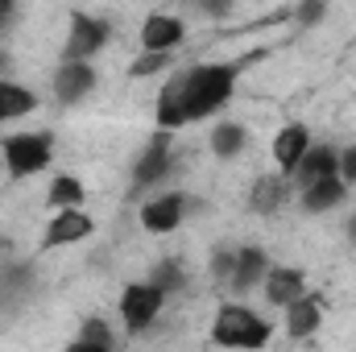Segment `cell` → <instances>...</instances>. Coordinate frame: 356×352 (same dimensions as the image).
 Segmentation results:
<instances>
[{
    "mask_svg": "<svg viewBox=\"0 0 356 352\" xmlns=\"http://www.w3.org/2000/svg\"><path fill=\"white\" fill-rule=\"evenodd\" d=\"M170 137L175 133H154V141L145 145V154L137 158V166H133V186H149V182H158V178L170 175V166H175V150H170Z\"/></svg>",
    "mask_w": 356,
    "mask_h": 352,
    "instance_id": "obj_7",
    "label": "cell"
},
{
    "mask_svg": "<svg viewBox=\"0 0 356 352\" xmlns=\"http://www.w3.org/2000/svg\"><path fill=\"white\" fill-rule=\"evenodd\" d=\"M162 67H170V54H137L133 67H129V75L133 79H145V75H158Z\"/></svg>",
    "mask_w": 356,
    "mask_h": 352,
    "instance_id": "obj_23",
    "label": "cell"
},
{
    "mask_svg": "<svg viewBox=\"0 0 356 352\" xmlns=\"http://www.w3.org/2000/svg\"><path fill=\"white\" fill-rule=\"evenodd\" d=\"M344 195H348V186H344L340 178L315 182V186H307V191H302V211H307V216H323V211H332Z\"/></svg>",
    "mask_w": 356,
    "mask_h": 352,
    "instance_id": "obj_19",
    "label": "cell"
},
{
    "mask_svg": "<svg viewBox=\"0 0 356 352\" xmlns=\"http://www.w3.org/2000/svg\"><path fill=\"white\" fill-rule=\"evenodd\" d=\"M67 352H112V349H104V344H88V340H75Z\"/></svg>",
    "mask_w": 356,
    "mask_h": 352,
    "instance_id": "obj_28",
    "label": "cell"
},
{
    "mask_svg": "<svg viewBox=\"0 0 356 352\" xmlns=\"http://www.w3.org/2000/svg\"><path fill=\"white\" fill-rule=\"evenodd\" d=\"M232 265H236V249H216L211 253V278L216 282H228L232 278Z\"/></svg>",
    "mask_w": 356,
    "mask_h": 352,
    "instance_id": "obj_26",
    "label": "cell"
},
{
    "mask_svg": "<svg viewBox=\"0 0 356 352\" xmlns=\"http://www.w3.org/2000/svg\"><path fill=\"white\" fill-rule=\"evenodd\" d=\"M182 216H186V195L166 191V195H158L141 207V228L145 232H175L182 224Z\"/></svg>",
    "mask_w": 356,
    "mask_h": 352,
    "instance_id": "obj_8",
    "label": "cell"
},
{
    "mask_svg": "<svg viewBox=\"0 0 356 352\" xmlns=\"http://www.w3.org/2000/svg\"><path fill=\"white\" fill-rule=\"evenodd\" d=\"M182 38H186L182 17L149 13V17L141 21V54H170L175 46H182Z\"/></svg>",
    "mask_w": 356,
    "mask_h": 352,
    "instance_id": "obj_6",
    "label": "cell"
},
{
    "mask_svg": "<svg viewBox=\"0 0 356 352\" xmlns=\"http://www.w3.org/2000/svg\"><path fill=\"white\" fill-rule=\"evenodd\" d=\"M162 307H166V294H162L158 286H149V282H133V286H124V294H120V319H124V328H129L133 336L149 332L154 319L162 315Z\"/></svg>",
    "mask_w": 356,
    "mask_h": 352,
    "instance_id": "obj_4",
    "label": "cell"
},
{
    "mask_svg": "<svg viewBox=\"0 0 356 352\" xmlns=\"http://www.w3.org/2000/svg\"><path fill=\"white\" fill-rule=\"evenodd\" d=\"M88 199V191H83V182L71 175H58L50 182V191H46V203L50 207H58V211H79V203Z\"/></svg>",
    "mask_w": 356,
    "mask_h": 352,
    "instance_id": "obj_20",
    "label": "cell"
},
{
    "mask_svg": "<svg viewBox=\"0 0 356 352\" xmlns=\"http://www.w3.org/2000/svg\"><path fill=\"white\" fill-rule=\"evenodd\" d=\"M307 150H311V129H307V125H286V129H277V137H273V162H277L282 175H294L298 162L307 158Z\"/></svg>",
    "mask_w": 356,
    "mask_h": 352,
    "instance_id": "obj_9",
    "label": "cell"
},
{
    "mask_svg": "<svg viewBox=\"0 0 356 352\" xmlns=\"http://www.w3.org/2000/svg\"><path fill=\"white\" fill-rule=\"evenodd\" d=\"M79 340L112 349V332H108V323H104V319H83V328H79Z\"/></svg>",
    "mask_w": 356,
    "mask_h": 352,
    "instance_id": "obj_25",
    "label": "cell"
},
{
    "mask_svg": "<svg viewBox=\"0 0 356 352\" xmlns=\"http://www.w3.org/2000/svg\"><path fill=\"white\" fill-rule=\"evenodd\" d=\"M261 286H266V298L273 307H282V311L307 294V278H302V269H294V265H269V273H266Z\"/></svg>",
    "mask_w": 356,
    "mask_h": 352,
    "instance_id": "obj_10",
    "label": "cell"
},
{
    "mask_svg": "<svg viewBox=\"0 0 356 352\" xmlns=\"http://www.w3.org/2000/svg\"><path fill=\"white\" fill-rule=\"evenodd\" d=\"M266 273H269V257L257 245H245V249H236V265H232L228 290L232 294H249L257 282H266Z\"/></svg>",
    "mask_w": 356,
    "mask_h": 352,
    "instance_id": "obj_14",
    "label": "cell"
},
{
    "mask_svg": "<svg viewBox=\"0 0 356 352\" xmlns=\"http://www.w3.org/2000/svg\"><path fill=\"white\" fill-rule=\"evenodd\" d=\"M211 336H216V344H224V349L257 352V349H266V344H269L273 328H269L257 311H249L245 303H224V307L216 311Z\"/></svg>",
    "mask_w": 356,
    "mask_h": 352,
    "instance_id": "obj_2",
    "label": "cell"
},
{
    "mask_svg": "<svg viewBox=\"0 0 356 352\" xmlns=\"http://www.w3.org/2000/svg\"><path fill=\"white\" fill-rule=\"evenodd\" d=\"M54 158V137L50 133H13L4 137V166L13 178H29L46 170Z\"/></svg>",
    "mask_w": 356,
    "mask_h": 352,
    "instance_id": "obj_3",
    "label": "cell"
},
{
    "mask_svg": "<svg viewBox=\"0 0 356 352\" xmlns=\"http://www.w3.org/2000/svg\"><path fill=\"white\" fill-rule=\"evenodd\" d=\"M236 63H207V67H191L178 75L182 83V108H186V125L191 120H203L211 112H220L232 91H236Z\"/></svg>",
    "mask_w": 356,
    "mask_h": 352,
    "instance_id": "obj_1",
    "label": "cell"
},
{
    "mask_svg": "<svg viewBox=\"0 0 356 352\" xmlns=\"http://www.w3.org/2000/svg\"><path fill=\"white\" fill-rule=\"evenodd\" d=\"M149 286H158L166 298L170 294H178L182 286H186V273H182V262H175V257H166V262L154 265V273H149Z\"/></svg>",
    "mask_w": 356,
    "mask_h": 352,
    "instance_id": "obj_22",
    "label": "cell"
},
{
    "mask_svg": "<svg viewBox=\"0 0 356 352\" xmlns=\"http://www.w3.org/2000/svg\"><path fill=\"white\" fill-rule=\"evenodd\" d=\"M91 216L83 211H58L50 224H46V237H42V249H63V245H79L91 237Z\"/></svg>",
    "mask_w": 356,
    "mask_h": 352,
    "instance_id": "obj_12",
    "label": "cell"
},
{
    "mask_svg": "<svg viewBox=\"0 0 356 352\" xmlns=\"http://www.w3.org/2000/svg\"><path fill=\"white\" fill-rule=\"evenodd\" d=\"M340 182H344V186L356 182V145H348V150L340 154Z\"/></svg>",
    "mask_w": 356,
    "mask_h": 352,
    "instance_id": "obj_27",
    "label": "cell"
},
{
    "mask_svg": "<svg viewBox=\"0 0 356 352\" xmlns=\"http://www.w3.org/2000/svg\"><path fill=\"white\" fill-rule=\"evenodd\" d=\"M38 108V95L25 88V83H13V79H0V125L4 120H21Z\"/></svg>",
    "mask_w": 356,
    "mask_h": 352,
    "instance_id": "obj_18",
    "label": "cell"
},
{
    "mask_svg": "<svg viewBox=\"0 0 356 352\" xmlns=\"http://www.w3.org/2000/svg\"><path fill=\"white\" fill-rule=\"evenodd\" d=\"M4 21H13V4H8V0H0V25H4Z\"/></svg>",
    "mask_w": 356,
    "mask_h": 352,
    "instance_id": "obj_29",
    "label": "cell"
},
{
    "mask_svg": "<svg viewBox=\"0 0 356 352\" xmlns=\"http://www.w3.org/2000/svg\"><path fill=\"white\" fill-rule=\"evenodd\" d=\"M91 88H95L91 63H63L54 71V95H58V104H79V99L91 95Z\"/></svg>",
    "mask_w": 356,
    "mask_h": 352,
    "instance_id": "obj_13",
    "label": "cell"
},
{
    "mask_svg": "<svg viewBox=\"0 0 356 352\" xmlns=\"http://www.w3.org/2000/svg\"><path fill=\"white\" fill-rule=\"evenodd\" d=\"M327 17V4H319V0H302L298 8H294V21L302 25V29H311V25H319Z\"/></svg>",
    "mask_w": 356,
    "mask_h": 352,
    "instance_id": "obj_24",
    "label": "cell"
},
{
    "mask_svg": "<svg viewBox=\"0 0 356 352\" xmlns=\"http://www.w3.org/2000/svg\"><path fill=\"white\" fill-rule=\"evenodd\" d=\"M108 21L91 17V13H71V29H67V46H63V63H91L104 46H108Z\"/></svg>",
    "mask_w": 356,
    "mask_h": 352,
    "instance_id": "obj_5",
    "label": "cell"
},
{
    "mask_svg": "<svg viewBox=\"0 0 356 352\" xmlns=\"http://www.w3.org/2000/svg\"><path fill=\"white\" fill-rule=\"evenodd\" d=\"M294 182L307 191V186H315V182H327V178H340V150H332V145H311L307 150V158L298 162V170H294Z\"/></svg>",
    "mask_w": 356,
    "mask_h": 352,
    "instance_id": "obj_11",
    "label": "cell"
},
{
    "mask_svg": "<svg viewBox=\"0 0 356 352\" xmlns=\"http://www.w3.org/2000/svg\"><path fill=\"white\" fill-rule=\"evenodd\" d=\"M245 145H249L245 125H216V129H211V154H216V158L232 162L236 154H245Z\"/></svg>",
    "mask_w": 356,
    "mask_h": 352,
    "instance_id": "obj_21",
    "label": "cell"
},
{
    "mask_svg": "<svg viewBox=\"0 0 356 352\" xmlns=\"http://www.w3.org/2000/svg\"><path fill=\"white\" fill-rule=\"evenodd\" d=\"M286 195H290V186H286V178L277 175H261L253 182V191H249V207L257 211V216H273L282 203H286Z\"/></svg>",
    "mask_w": 356,
    "mask_h": 352,
    "instance_id": "obj_16",
    "label": "cell"
},
{
    "mask_svg": "<svg viewBox=\"0 0 356 352\" xmlns=\"http://www.w3.org/2000/svg\"><path fill=\"white\" fill-rule=\"evenodd\" d=\"M348 241H353V245H356V216H353V220H348Z\"/></svg>",
    "mask_w": 356,
    "mask_h": 352,
    "instance_id": "obj_30",
    "label": "cell"
},
{
    "mask_svg": "<svg viewBox=\"0 0 356 352\" xmlns=\"http://www.w3.org/2000/svg\"><path fill=\"white\" fill-rule=\"evenodd\" d=\"M319 319H323V311H319V303H315L311 294H302L298 303L286 307V332H290L294 340H307L311 332H319Z\"/></svg>",
    "mask_w": 356,
    "mask_h": 352,
    "instance_id": "obj_17",
    "label": "cell"
},
{
    "mask_svg": "<svg viewBox=\"0 0 356 352\" xmlns=\"http://www.w3.org/2000/svg\"><path fill=\"white\" fill-rule=\"evenodd\" d=\"M154 120H158V129H162V133H178V129L186 125V108H182V83H178V75H170V79H166V88L158 91Z\"/></svg>",
    "mask_w": 356,
    "mask_h": 352,
    "instance_id": "obj_15",
    "label": "cell"
}]
</instances>
